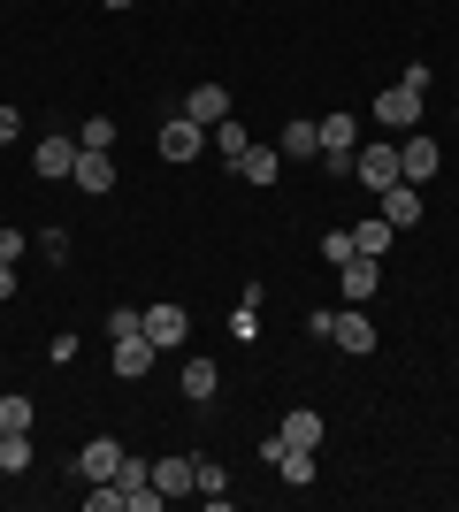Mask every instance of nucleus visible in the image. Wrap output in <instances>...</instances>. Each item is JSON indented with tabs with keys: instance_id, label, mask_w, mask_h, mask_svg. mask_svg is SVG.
I'll use <instances>...</instances> for the list:
<instances>
[{
	"instance_id": "7",
	"label": "nucleus",
	"mask_w": 459,
	"mask_h": 512,
	"mask_svg": "<svg viewBox=\"0 0 459 512\" xmlns=\"http://www.w3.org/2000/svg\"><path fill=\"white\" fill-rule=\"evenodd\" d=\"M375 123H391V130H414V123H421V85H391L383 100H375Z\"/></svg>"
},
{
	"instance_id": "31",
	"label": "nucleus",
	"mask_w": 459,
	"mask_h": 512,
	"mask_svg": "<svg viewBox=\"0 0 459 512\" xmlns=\"http://www.w3.org/2000/svg\"><path fill=\"white\" fill-rule=\"evenodd\" d=\"M0 299H16V260H0Z\"/></svg>"
},
{
	"instance_id": "17",
	"label": "nucleus",
	"mask_w": 459,
	"mask_h": 512,
	"mask_svg": "<svg viewBox=\"0 0 459 512\" xmlns=\"http://www.w3.org/2000/svg\"><path fill=\"white\" fill-rule=\"evenodd\" d=\"M391 222H383V214H368V222H352V253H368V260H383V253H391Z\"/></svg>"
},
{
	"instance_id": "8",
	"label": "nucleus",
	"mask_w": 459,
	"mask_h": 512,
	"mask_svg": "<svg viewBox=\"0 0 459 512\" xmlns=\"http://www.w3.org/2000/svg\"><path fill=\"white\" fill-rule=\"evenodd\" d=\"M69 184H77V192H92V199H108V192H115V161H108V153H85V146H77Z\"/></svg>"
},
{
	"instance_id": "14",
	"label": "nucleus",
	"mask_w": 459,
	"mask_h": 512,
	"mask_svg": "<svg viewBox=\"0 0 459 512\" xmlns=\"http://www.w3.org/2000/svg\"><path fill=\"white\" fill-rule=\"evenodd\" d=\"M153 490H161V497H184V490H192V451H169V459H153Z\"/></svg>"
},
{
	"instance_id": "32",
	"label": "nucleus",
	"mask_w": 459,
	"mask_h": 512,
	"mask_svg": "<svg viewBox=\"0 0 459 512\" xmlns=\"http://www.w3.org/2000/svg\"><path fill=\"white\" fill-rule=\"evenodd\" d=\"M108 8H131V0H108Z\"/></svg>"
},
{
	"instance_id": "27",
	"label": "nucleus",
	"mask_w": 459,
	"mask_h": 512,
	"mask_svg": "<svg viewBox=\"0 0 459 512\" xmlns=\"http://www.w3.org/2000/svg\"><path fill=\"white\" fill-rule=\"evenodd\" d=\"M0 428H31V398H23V390L0 398Z\"/></svg>"
},
{
	"instance_id": "3",
	"label": "nucleus",
	"mask_w": 459,
	"mask_h": 512,
	"mask_svg": "<svg viewBox=\"0 0 459 512\" xmlns=\"http://www.w3.org/2000/svg\"><path fill=\"white\" fill-rule=\"evenodd\" d=\"M199 146H207V123H192V115H169V123H161V161L184 169V161H199Z\"/></svg>"
},
{
	"instance_id": "13",
	"label": "nucleus",
	"mask_w": 459,
	"mask_h": 512,
	"mask_svg": "<svg viewBox=\"0 0 459 512\" xmlns=\"http://www.w3.org/2000/svg\"><path fill=\"white\" fill-rule=\"evenodd\" d=\"M184 115H192V123H207V130H215L222 115H230V92H222V85H192V92H184Z\"/></svg>"
},
{
	"instance_id": "21",
	"label": "nucleus",
	"mask_w": 459,
	"mask_h": 512,
	"mask_svg": "<svg viewBox=\"0 0 459 512\" xmlns=\"http://www.w3.org/2000/svg\"><path fill=\"white\" fill-rule=\"evenodd\" d=\"M0 467H8V474L31 467V428H0Z\"/></svg>"
},
{
	"instance_id": "11",
	"label": "nucleus",
	"mask_w": 459,
	"mask_h": 512,
	"mask_svg": "<svg viewBox=\"0 0 459 512\" xmlns=\"http://www.w3.org/2000/svg\"><path fill=\"white\" fill-rule=\"evenodd\" d=\"M375 199H383L391 230H421V184H391V192H375Z\"/></svg>"
},
{
	"instance_id": "22",
	"label": "nucleus",
	"mask_w": 459,
	"mask_h": 512,
	"mask_svg": "<svg viewBox=\"0 0 459 512\" xmlns=\"http://www.w3.org/2000/svg\"><path fill=\"white\" fill-rule=\"evenodd\" d=\"M207 138H215V153H222V161H230V169H238V153L253 146V138H245V123H230V115H222V123L207 130Z\"/></svg>"
},
{
	"instance_id": "19",
	"label": "nucleus",
	"mask_w": 459,
	"mask_h": 512,
	"mask_svg": "<svg viewBox=\"0 0 459 512\" xmlns=\"http://www.w3.org/2000/svg\"><path fill=\"white\" fill-rule=\"evenodd\" d=\"M215 390H222V367L215 360H184V398H192V406H207Z\"/></svg>"
},
{
	"instance_id": "33",
	"label": "nucleus",
	"mask_w": 459,
	"mask_h": 512,
	"mask_svg": "<svg viewBox=\"0 0 459 512\" xmlns=\"http://www.w3.org/2000/svg\"><path fill=\"white\" fill-rule=\"evenodd\" d=\"M452 123H459V115H452Z\"/></svg>"
},
{
	"instance_id": "2",
	"label": "nucleus",
	"mask_w": 459,
	"mask_h": 512,
	"mask_svg": "<svg viewBox=\"0 0 459 512\" xmlns=\"http://www.w3.org/2000/svg\"><path fill=\"white\" fill-rule=\"evenodd\" d=\"M437 169H444V146L429 130H406V138H398V176H406V184H429Z\"/></svg>"
},
{
	"instance_id": "28",
	"label": "nucleus",
	"mask_w": 459,
	"mask_h": 512,
	"mask_svg": "<svg viewBox=\"0 0 459 512\" xmlns=\"http://www.w3.org/2000/svg\"><path fill=\"white\" fill-rule=\"evenodd\" d=\"M322 260H329V268H345V260H352V230H329L322 237Z\"/></svg>"
},
{
	"instance_id": "23",
	"label": "nucleus",
	"mask_w": 459,
	"mask_h": 512,
	"mask_svg": "<svg viewBox=\"0 0 459 512\" xmlns=\"http://www.w3.org/2000/svg\"><path fill=\"white\" fill-rule=\"evenodd\" d=\"M192 490H199V497H215V505H222V497H230V474H222L215 459H192Z\"/></svg>"
},
{
	"instance_id": "12",
	"label": "nucleus",
	"mask_w": 459,
	"mask_h": 512,
	"mask_svg": "<svg viewBox=\"0 0 459 512\" xmlns=\"http://www.w3.org/2000/svg\"><path fill=\"white\" fill-rule=\"evenodd\" d=\"M153 360H161V352H153L146 337H115V375H123V383H138V375H153Z\"/></svg>"
},
{
	"instance_id": "26",
	"label": "nucleus",
	"mask_w": 459,
	"mask_h": 512,
	"mask_svg": "<svg viewBox=\"0 0 459 512\" xmlns=\"http://www.w3.org/2000/svg\"><path fill=\"white\" fill-rule=\"evenodd\" d=\"M85 512H123V482H92V490H85Z\"/></svg>"
},
{
	"instance_id": "1",
	"label": "nucleus",
	"mask_w": 459,
	"mask_h": 512,
	"mask_svg": "<svg viewBox=\"0 0 459 512\" xmlns=\"http://www.w3.org/2000/svg\"><path fill=\"white\" fill-rule=\"evenodd\" d=\"M352 176H360V192H391V184H406V176H398V146H391V138L360 146V153H352Z\"/></svg>"
},
{
	"instance_id": "30",
	"label": "nucleus",
	"mask_w": 459,
	"mask_h": 512,
	"mask_svg": "<svg viewBox=\"0 0 459 512\" xmlns=\"http://www.w3.org/2000/svg\"><path fill=\"white\" fill-rule=\"evenodd\" d=\"M23 253H31V237H23V230H0V260H23Z\"/></svg>"
},
{
	"instance_id": "20",
	"label": "nucleus",
	"mask_w": 459,
	"mask_h": 512,
	"mask_svg": "<svg viewBox=\"0 0 459 512\" xmlns=\"http://www.w3.org/2000/svg\"><path fill=\"white\" fill-rule=\"evenodd\" d=\"M276 474H284L291 490H306V482H314V451H306V444H284V459H276Z\"/></svg>"
},
{
	"instance_id": "9",
	"label": "nucleus",
	"mask_w": 459,
	"mask_h": 512,
	"mask_svg": "<svg viewBox=\"0 0 459 512\" xmlns=\"http://www.w3.org/2000/svg\"><path fill=\"white\" fill-rule=\"evenodd\" d=\"M31 169H39V184L69 176V169H77V138H54V130H46V138H39V153H31Z\"/></svg>"
},
{
	"instance_id": "15",
	"label": "nucleus",
	"mask_w": 459,
	"mask_h": 512,
	"mask_svg": "<svg viewBox=\"0 0 459 512\" xmlns=\"http://www.w3.org/2000/svg\"><path fill=\"white\" fill-rule=\"evenodd\" d=\"M284 161H322V123H284Z\"/></svg>"
},
{
	"instance_id": "4",
	"label": "nucleus",
	"mask_w": 459,
	"mask_h": 512,
	"mask_svg": "<svg viewBox=\"0 0 459 512\" xmlns=\"http://www.w3.org/2000/svg\"><path fill=\"white\" fill-rule=\"evenodd\" d=\"M337 291H345V306H368L375 291H383V260H368V253H352L345 268H337Z\"/></svg>"
},
{
	"instance_id": "16",
	"label": "nucleus",
	"mask_w": 459,
	"mask_h": 512,
	"mask_svg": "<svg viewBox=\"0 0 459 512\" xmlns=\"http://www.w3.org/2000/svg\"><path fill=\"white\" fill-rule=\"evenodd\" d=\"M322 436H329V421H322L314 406H291V413H284V444H306V451H314Z\"/></svg>"
},
{
	"instance_id": "5",
	"label": "nucleus",
	"mask_w": 459,
	"mask_h": 512,
	"mask_svg": "<svg viewBox=\"0 0 459 512\" xmlns=\"http://www.w3.org/2000/svg\"><path fill=\"white\" fill-rule=\"evenodd\" d=\"M184 337H192V314H184V306H146V344L153 352H176Z\"/></svg>"
},
{
	"instance_id": "25",
	"label": "nucleus",
	"mask_w": 459,
	"mask_h": 512,
	"mask_svg": "<svg viewBox=\"0 0 459 512\" xmlns=\"http://www.w3.org/2000/svg\"><path fill=\"white\" fill-rule=\"evenodd\" d=\"M77 146H85V153H108V146H115V123H108V115H92V123H77Z\"/></svg>"
},
{
	"instance_id": "6",
	"label": "nucleus",
	"mask_w": 459,
	"mask_h": 512,
	"mask_svg": "<svg viewBox=\"0 0 459 512\" xmlns=\"http://www.w3.org/2000/svg\"><path fill=\"white\" fill-rule=\"evenodd\" d=\"M123 459H131V451L115 444V436H92V444L77 451V474H85V482H115V467H123Z\"/></svg>"
},
{
	"instance_id": "29",
	"label": "nucleus",
	"mask_w": 459,
	"mask_h": 512,
	"mask_svg": "<svg viewBox=\"0 0 459 512\" xmlns=\"http://www.w3.org/2000/svg\"><path fill=\"white\" fill-rule=\"evenodd\" d=\"M16 138H23V115H16V107H8V100H0V153L16 146Z\"/></svg>"
},
{
	"instance_id": "18",
	"label": "nucleus",
	"mask_w": 459,
	"mask_h": 512,
	"mask_svg": "<svg viewBox=\"0 0 459 512\" xmlns=\"http://www.w3.org/2000/svg\"><path fill=\"white\" fill-rule=\"evenodd\" d=\"M276 169H284V153H276V146H245L238 153V176H245V184H276Z\"/></svg>"
},
{
	"instance_id": "10",
	"label": "nucleus",
	"mask_w": 459,
	"mask_h": 512,
	"mask_svg": "<svg viewBox=\"0 0 459 512\" xmlns=\"http://www.w3.org/2000/svg\"><path fill=\"white\" fill-rule=\"evenodd\" d=\"M329 344H345L352 360H360V352H375V321L360 314V306H345V314L329 321Z\"/></svg>"
},
{
	"instance_id": "24",
	"label": "nucleus",
	"mask_w": 459,
	"mask_h": 512,
	"mask_svg": "<svg viewBox=\"0 0 459 512\" xmlns=\"http://www.w3.org/2000/svg\"><path fill=\"white\" fill-rule=\"evenodd\" d=\"M108 337H146V306H108Z\"/></svg>"
}]
</instances>
